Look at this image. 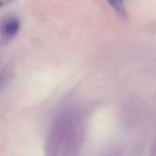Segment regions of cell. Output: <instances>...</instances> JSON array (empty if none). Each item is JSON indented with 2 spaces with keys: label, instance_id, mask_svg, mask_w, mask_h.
I'll list each match as a JSON object with an SVG mask.
<instances>
[{
  "label": "cell",
  "instance_id": "6da1fadb",
  "mask_svg": "<svg viewBox=\"0 0 156 156\" xmlns=\"http://www.w3.org/2000/svg\"><path fill=\"white\" fill-rule=\"evenodd\" d=\"M20 23L15 18H11L7 20L3 25V32L7 37H14L18 32Z\"/></svg>",
  "mask_w": 156,
  "mask_h": 156
},
{
  "label": "cell",
  "instance_id": "7a4b0ae2",
  "mask_svg": "<svg viewBox=\"0 0 156 156\" xmlns=\"http://www.w3.org/2000/svg\"><path fill=\"white\" fill-rule=\"evenodd\" d=\"M110 5L121 16H126V11L123 0H107Z\"/></svg>",
  "mask_w": 156,
  "mask_h": 156
}]
</instances>
